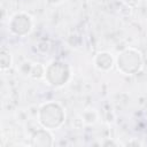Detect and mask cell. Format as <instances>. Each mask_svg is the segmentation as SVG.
Instances as JSON below:
<instances>
[{
    "mask_svg": "<svg viewBox=\"0 0 147 147\" xmlns=\"http://www.w3.org/2000/svg\"><path fill=\"white\" fill-rule=\"evenodd\" d=\"M65 118L63 108L56 102H47L41 106L38 119L42 127L47 130H54L60 127Z\"/></svg>",
    "mask_w": 147,
    "mask_h": 147,
    "instance_id": "obj_1",
    "label": "cell"
},
{
    "mask_svg": "<svg viewBox=\"0 0 147 147\" xmlns=\"http://www.w3.org/2000/svg\"><path fill=\"white\" fill-rule=\"evenodd\" d=\"M141 53L134 48L123 51L117 57V68L124 75H134L142 68Z\"/></svg>",
    "mask_w": 147,
    "mask_h": 147,
    "instance_id": "obj_2",
    "label": "cell"
},
{
    "mask_svg": "<svg viewBox=\"0 0 147 147\" xmlns=\"http://www.w3.org/2000/svg\"><path fill=\"white\" fill-rule=\"evenodd\" d=\"M45 77L51 85L62 86L68 82V79L70 77V71H69V68L64 63L52 62L46 68Z\"/></svg>",
    "mask_w": 147,
    "mask_h": 147,
    "instance_id": "obj_3",
    "label": "cell"
},
{
    "mask_svg": "<svg viewBox=\"0 0 147 147\" xmlns=\"http://www.w3.org/2000/svg\"><path fill=\"white\" fill-rule=\"evenodd\" d=\"M32 18L25 14V13H17L15 14L10 21H9V30L11 31V33H14L15 36H26L28 33H30V31L32 30Z\"/></svg>",
    "mask_w": 147,
    "mask_h": 147,
    "instance_id": "obj_4",
    "label": "cell"
},
{
    "mask_svg": "<svg viewBox=\"0 0 147 147\" xmlns=\"http://www.w3.org/2000/svg\"><path fill=\"white\" fill-rule=\"evenodd\" d=\"M32 145L33 146H52L53 145V137L47 131V129L37 130L32 136Z\"/></svg>",
    "mask_w": 147,
    "mask_h": 147,
    "instance_id": "obj_5",
    "label": "cell"
},
{
    "mask_svg": "<svg viewBox=\"0 0 147 147\" xmlns=\"http://www.w3.org/2000/svg\"><path fill=\"white\" fill-rule=\"evenodd\" d=\"M113 64H114V59L111 54L108 52H101L96 54L94 57V65L101 71H108L109 69L113 68Z\"/></svg>",
    "mask_w": 147,
    "mask_h": 147,
    "instance_id": "obj_6",
    "label": "cell"
},
{
    "mask_svg": "<svg viewBox=\"0 0 147 147\" xmlns=\"http://www.w3.org/2000/svg\"><path fill=\"white\" fill-rule=\"evenodd\" d=\"M11 63H13V59L10 52L7 48L2 47L0 51V69L5 71L11 67Z\"/></svg>",
    "mask_w": 147,
    "mask_h": 147,
    "instance_id": "obj_7",
    "label": "cell"
},
{
    "mask_svg": "<svg viewBox=\"0 0 147 147\" xmlns=\"http://www.w3.org/2000/svg\"><path fill=\"white\" fill-rule=\"evenodd\" d=\"M45 74H46V68L44 65H41L40 63H37L32 67L30 77H32L33 79H40V78L45 77Z\"/></svg>",
    "mask_w": 147,
    "mask_h": 147,
    "instance_id": "obj_8",
    "label": "cell"
},
{
    "mask_svg": "<svg viewBox=\"0 0 147 147\" xmlns=\"http://www.w3.org/2000/svg\"><path fill=\"white\" fill-rule=\"evenodd\" d=\"M80 116L83 122L86 124H94L98 119V114L94 110H85Z\"/></svg>",
    "mask_w": 147,
    "mask_h": 147,
    "instance_id": "obj_9",
    "label": "cell"
},
{
    "mask_svg": "<svg viewBox=\"0 0 147 147\" xmlns=\"http://www.w3.org/2000/svg\"><path fill=\"white\" fill-rule=\"evenodd\" d=\"M48 48H49V46H48V42H46V41H40V42L38 44V49H39L40 52H42V53L47 52Z\"/></svg>",
    "mask_w": 147,
    "mask_h": 147,
    "instance_id": "obj_10",
    "label": "cell"
},
{
    "mask_svg": "<svg viewBox=\"0 0 147 147\" xmlns=\"http://www.w3.org/2000/svg\"><path fill=\"white\" fill-rule=\"evenodd\" d=\"M124 3L129 7V8H133V7H137L138 3H139V0H123Z\"/></svg>",
    "mask_w": 147,
    "mask_h": 147,
    "instance_id": "obj_11",
    "label": "cell"
},
{
    "mask_svg": "<svg viewBox=\"0 0 147 147\" xmlns=\"http://www.w3.org/2000/svg\"><path fill=\"white\" fill-rule=\"evenodd\" d=\"M103 146H109V145H113V146H116L117 144L115 142V141H113V140H107V141H105L103 144H102Z\"/></svg>",
    "mask_w": 147,
    "mask_h": 147,
    "instance_id": "obj_12",
    "label": "cell"
},
{
    "mask_svg": "<svg viewBox=\"0 0 147 147\" xmlns=\"http://www.w3.org/2000/svg\"><path fill=\"white\" fill-rule=\"evenodd\" d=\"M127 145H136V146H141V142L138 140H132L130 142H127Z\"/></svg>",
    "mask_w": 147,
    "mask_h": 147,
    "instance_id": "obj_13",
    "label": "cell"
},
{
    "mask_svg": "<svg viewBox=\"0 0 147 147\" xmlns=\"http://www.w3.org/2000/svg\"><path fill=\"white\" fill-rule=\"evenodd\" d=\"M49 2H52V3H56V2H59V1H61V0H48Z\"/></svg>",
    "mask_w": 147,
    "mask_h": 147,
    "instance_id": "obj_14",
    "label": "cell"
}]
</instances>
